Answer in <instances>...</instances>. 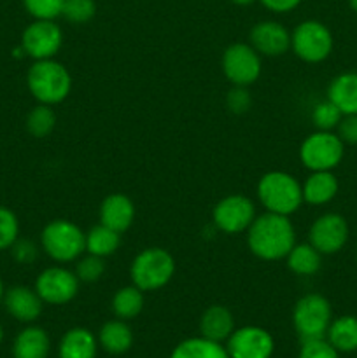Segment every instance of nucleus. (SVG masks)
<instances>
[{
  "label": "nucleus",
  "mask_w": 357,
  "mask_h": 358,
  "mask_svg": "<svg viewBox=\"0 0 357 358\" xmlns=\"http://www.w3.org/2000/svg\"><path fill=\"white\" fill-rule=\"evenodd\" d=\"M102 348L112 355H121L126 353L133 345V332L125 320H111L104 324L98 334Z\"/></svg>",
  "instance_id": "b1692460"
},
{
  "label": "nucleus",
  "mask_w": 357,
  "mask_h": 358,
  "mask_svg": "<svg viewBox=\"0 0 357 358\" xmlns=\"http://www.w3.org/2000/svg\"><path fill=\"white\" fill-rule=\"evenodd\" d=\"M258 198L266 212L290 215L303 203V187L286 171H270L258 184Z\"/></svg>",
  "instance_id": "7ed1b4c3"
},
{
  "label": "nucleus",
  "mask_w": 357,
  "mask_h": 358,
  "mask_svg": "<svg viewBox=\"0 0 357 358\" xmlns=\"http://www.w3.org/2000/svg\"><path fill=\"white\" fill-rule=\"evenodd\" d=\"M234 331V318L224 306H210L200 320V332L210 341L223 343Z\"/></svg>",
  "instance_id": "412c9836"
},
{
  "label": "nucleus",
  "mask_w": 357,
  "mask_h": 358,
  "mask_svg": "<svg viewBox=\"0 0 357 358\" xmlns=\"http://www.w3.org/2000/svg\"><path fill=\"white\" fill-rule=\"evenodd\" d=\"M345 143L332 131H315L303 140L300 159L310 171H331L342 163Z\"/></svg>",
  "instance_id": "0eeeda50"
},
{
  "label": "nucleus",
  "mask_w": 357,
  "mask_h": 358,
  "mask_svg": "<svg viewBox=\"0 0 357 358\" xmlns=\"http://www.w3.org/2000/svg\"><path fill=\"white\" fill-rule=\"evenodd\" d=\"M135 219V206L132 199L125 194H111L104 199L100 206V224L125 233Z\"/></svg>",
  "instance_id": "f3484780"
},
{
  "label": "nucleus",
  "mask_w": 357,
  "mask_h": 358,
  "mask_svg": "<svg viewBox=\"0 0 357 358\" xmlns=\"http://www.w3.org/2000/svg\"><path fill=\"white\" fill-rule=\"evenodd\" d=\"M119 243H121V233L104 226V224L91 227L90 233L86 234V250L98 257L112 255L119 248Z\"/></svg>",
  "instance_id": "bb28decb"
},
{
  "label": "nucleus",
  "mask_w": 357,
  "mask_h": 358,
  "mask_svg": "<svg viewBox=\"0 0 357 358\" xmlns=\"http://www.w3.org/2000/svg\"><path fill=\"white\" fill-rule=\"evenodd\" d=\"M2 301L7 313L23 324L37 320L42 313V299L35 292V289H28L23 285L10 287L9 290L4 292Z\"/></svg>",
  "instance_id": "dca6fc26"
},
{
  "label": "nucleus",
  "mask_w": 357,
  "mask_h": 358,
  "mask_svg": "<svg viewBox=\"0 0 357 358\" xmlns=\"http://www.w3.org/2000/svg\"><path fill=\"white\" fill-rule=\"evenodd\" d=\"M144 308L142 290L135 285L122 287L112 297V311L119 320H132L139 317Z\"/></svg>",
  "instance_id": "cd10ccee"
},
{
  "label": "nucleus",
  "mask_w": 357,
  "mask_h": 358,
  "mask_svg": "<svg viewBox=\"0 0 357 358\" xmlns=\"http://www.w3.org/2000/svg\"><path fill=\"white\" fill-rule=\"evenodd\" d=\"M41 243L46 254L58 262H70L86 250V234L70 220H52L42 229Z\"/></svg>",
  "instance_id": "39448f33"
},
{
  "label": "nucleus",
  "mask_w": 357,
  "mask_h": 358,
  "mask_svg": "<svg viewBox=\"0 0 357 358\" xmlns=\"http://www.w3.org/2000/svg\"><path fill=\"white\" fill-rule=\"evenodd\" d=\"M223 72L234 86H251L261 76V56L244 42L231 44L223 55Z\"/></svg>",
  "instance_id": "1a4fd4ad"
},
{
  "label": "nucleus",
  "mask_w": 357,
  "mask_h": 358,
  "mask_svg": "<svg viewBox=\"0 0 357 358\" xmlns=\"http://www.w3.org/2000/svg\"><path fill=\"white\" fill-rule=\"evenodd\" d=\"M338 136L343 143L357 145V114L343 115L338 124Z\"/></svg>",
  "instance_id": "4c0bfd02"
},
{
  "label": "nucleus",
  "mask_w": 357,
  "mask_h": 358,
  "mask_svg": "<svg viewBox=\"0 0 357 358\" xmlns=\"http://www.w3.org/2000/svg\"><path fill=\"white\" fill-rule=\"evenodd\" d=\"M217 229L226 234L247 231L255 219V206L247 196L231 194L220 199L212 212Z\"/></svg>",
  "instance_id": "9b49d317"
},
{
  "label": "nucleus",
  "mask_w": 357,
  "mask_h": 358,
  "mask_svg": "<svg viewBox=\"0 0 357 358\" xmlns=\"http://www.w3.org/2000/svg\"><path fill=\"white\" fill-rule=\"evenodd\" d=\"M2 341H4V329L2 325H0V345H2Z\"/></svg>",
  "instance_id": "37998d69"
},
{
  "label": "nucleus",
  "mask_w": 357,
  "mask_h": 358,
  "mask_svg": "<svg viewBox=\"0 0 357 358\" xmlns=\"http://www.w3.org/2000/svg\"><path fill=\"white\" fill-rule=\"evenodd\" d=\"M349 3H350V7H352L354 13L357 14V0H349Z\"/></svg>",
  "instance_id": "a19ab883"
},
{
  "label": "nucleus",
  "mask_w": 357,
  "mask_h": 358,
  "mask_svg": "<svg viewBox=\"0 0 357 358\" xmlns=\"http://www.w3.org/2000/svg\"><path fill=\"white\" fill-rule=\"evenodd\" d=\"M321 252L315 250L310 243L294 245L293 250L287 254V266L293 273L301 276H310L321 269Z\"/></svg>",
  "instance_id": "a878e982"
},
{
  "label": "nucleus",
  "mask_w": 357,
  "mask_h": 358,
  "mask_svg": "<svg viewBox=\"0 0 357 358\" xmlns=\"http://www.w3.org/2000/svg\"><path fill=\"white\" fill-rule=\"evenodd\" d=\"M97 13L94 0H65L62 16L70 23H88Z\"/></svg>",
  "instance_id": "7c9ffc66"
},
{
  "label": "nucleus",
  "mask_w": 357,
  "mask_h": 358,
  "mask_svg": "<svg viewBox=\"0 0 357 358\" xmlns=\"http://www.w3.org/2000/svg\"><path fill=\"white\" fill-rule=\"evenodd\" d=\"M310 245L322 255L342 250L349 241V224L340 213H324L310 227Z\"/></svg>",
  "instance_id": "f8f14e48"
},
{
  "label": "nucleus",
  "mask_w": 357,
  "mask_h": 358,
  "mask_svg": "<svg viewBox=\"0 0 357 358\" xmlns=\"http://www.w3.org/2000/svg\"><path fill=\"white\" fill-rule=\"evenodd\" d=\"M247 243L252 254L262 261H279L287 257L296 245V234L286 215L266 212L255 217L248 227Z\"/></svg>",
  "instance_id": "f257e3e1"
},
{
  "label": "nucleus",
  "mask_w": 357,
  "mask_h": 358,
  "mask_svg": "<svg viewBox=\"0 0 357 358\" xmlns=\"http://www.w3.org/2000/svg\"><path fill=\"white\" fill-rule=\"evenodd\" d=\"M14 261L20 264H30L37 257V247L28 240H16V243L10 247Z\"/></svg>",
  "instance_id": "e433bc0d"
},
{
  "label": "nucleus",
  "mask_w": 357,
  "mask_h": 358,
  "mask_svg": "<svg viewBox=\"0 0 357 358\" xmlns=\"http://www.w3.org/2000/svg\"><path fill=\"white\" fill-rule=\"evenodd\" d=\"M65 0H23L24 9L35 20H52L62 16Z\"/></svg>",
  "instance_id": "2f4dec72"
},
{
  "label": "nucleus",
  "mask_w": 357,
  "mask_h": 358,
  "mask_svg": "<svg viewBox=\"0 0 357 358\" xmlns=\"http://www.w3.org/2000/svg\"><path fill=\"white\" fill-rule=\"evenodd\" d=\"M63 42L62 28L52 20H35L28 24L21 37L24 55L37 59H51L59 51Z\"/></svg>",
  "instance_id": "9d476101"
},
{
  "label": "nucleus",
  "mask_w": 357,
  "mask_h": 358,
  "mask_svg": "<svg viewBox=\"0 0 357 358\" xmlns=\"http://www.w3.org/2000/svg\"><path fill=\"white\" fill-rule=\"evenodd\" d=\"M59 358H94L97 339L88 329L76 327L65 332L58 346Z\"/></svg>",
  "instance_id": "4be33fe9"
},
{
  "label": "nucleus",
  "mask_w": 357,
  "mask_h": 358,
  "mask_svg": "<svg viewBox=\"0 0 357 358\" xmlns=\"http://www.w3.org/2000/svg\"><path fill=\"white\" fill-rule=\"evenodd\" d=\"M79 278L65 268H48L35 280V292L48 304H66L77 296Z\"/></svg>",
  "instance_id": "ddd939ff"
},
{
  "label": "nucleus",
  "mask_w": 357,
  "mask_h": 358,
  "mask_svg": "<svg viewBox=\"0 0 357 358\" xmlns=\"http://www.w3.org/2000/svg\"><path fill=\"white\" fill-rule=\"evenodd\" d=\"M231 2H233L234 6H241V7H245V6H251V3H254L255 0H231Z\"/></svg>",
  "instance_id": "ea45409f"
},
{
  "label": "nucleus",
  "mask_w": 357,
  "mask_h": 358,
  "mask_svg": "<svg viewBox=\"0 0 357 358\" xmlns=\"http://www.w3.org/2000/svg\"><path fill=\"white\" fill-rule=\"evenodd\" d=\"M51 341L44 329L27 327L14 338V358H48Z\"/></svg>",
  "instance_id": "6ab92c4d"
},
{
  "label": "nucleus",
  "mask_w": 357,
  "mask_h": 358,
  "mask_svg": "<svg viewBox=\"0 0 357 358\" xmlns=\"http://www.w3.org/2000/svg\"><path fill=\"white\" fill-rule=\"evenodd\" d=\"M105 273V262L104 257H98V255H88V257L80 259L76 266V276L79 278V282L93 283L104 276Z\"/></svg>",
  "instance_id": "72a5a7b5"
},
{
  "label": "nucleus",
  "mask_w": 357,
  "mask_h": 358,
  "mask_svg": "<svg viewBox=\"0 0 357 358\" xmlns=\"http://www.w3.org/2000/svg\"><path fill=\"white\" fill-rule=\"evenodd\" d=\"M298 358H340V355L332 348L331 343L322 338L301 343L300 357Z\"/></svg>",
  "instance_id": "f704fd0d"
},
{
  "label": "nucleus",
  "mask_w": 357,
  "mask_h": 358,
  "mask_svg": "<svg viewBox=\"0 0 357 358\" xmlns=\"http://www.w3.org/2000/svg\"><path fill=\"white\" fill-rule=\"evenodd\" d=\"M342 117L343 114L340 112V108L329 100L315 105L314 112H312V122L318 131H331V129L338 128Z\"/></svg>",
  "instance_id": "c756f323"
},
{
  "label": "nucleus",
  "mask_w": 357,
  "mask_h": 358,
  "mask_svg": "<svg viewBox=\"0 0 357 358\" xmlns=\"http://www.w3.org/2000/svg\"><path fill=\"white\" fill-rule=\"evenodd\" d=\"M20 234V222L14 212L6 206H0V250L13 247Z\"/></svg>",
  "instance_id": "473e14b6"
},
{
  "label": "nucleus",
  "mask_w": 357,
  "mask_h": 358,
  "mask_svg": "<svg viewBox=\"0 0 357 358\" xmlns=\"http://www.w3.org/2000/svg\"><path fill=\"white\" fill-rule=\"evenodd\" d=\"M230 358H270L275 350V341L268 331L255 325L233 331L227 338Z\"/></svg>",
  "instance_id": "4468645a"
},
{
  "label": "nucleus",
  "mask_w": 357,
  "mask_h": 358,
  "mask_svg": "<svg viewBox=\"0 0 357 358\" xmlns=\"http://www.w3.org/2000/svg\"><path fill=\"white\" fill-rule=\"evenodd\" d=\"M175 273L174 257L163 248H146L132 262L130 276L136 289L158 290L167 285Z\"/></svg>",
  "instance_id": "20e7f679"
},
{
  "label": "nucleus",
  "mask_w": 357,
  "mask_h": 358,
  "mask_svg": "<svg viewBox=\"0 0 357 358\" xmlns=\"http://www.w3.org/2000/svg\"><path fill=\"white\" fill-rule=\"evenodd\" d=\"M2 299H4V283L2 280H0V303H2Z\"/></svg>",
  "instance_id": "79ce46f5"
},
{
  "label": "nucleus",
  "mask_w": 357,
  "mask_h": 358,
  "mask_svg": "<svg viewBox=\"0 0 357 358\" xmlns=\"http://www.w3.org/2000/svg\"><path fill=\"white\" fill-rule=\"evenodd\" d=\"M259 2H261L266 9L272 10V13L284 14L296 9V7L301 3V0H259Z\"/></svg>",
  "instance_id": "58836bf2"
},
{
  "label": "nucleus",
  "mask_w": 357,
  "mask_h": 358,
  "mask_svg": "<svg viewBox=\"0 0 357 358\" xmlns=\"http://www.w3.org/2000/svg\"><path fill=\"white\" fill-rule=\"evenodd\" d=\"M331 304L321 294H307L296 303L293 311L294 329L301 338V343L312 339L326 338L331 325Z\"/></svg>",
  "instance_id": "423d86ee"
},
{
  "label": "nucleus",
  "mask_w": 357,
  "mask_h": 358,
  "mask_svg": "<svg viewBox=\"0 0 357 358\" xmlns=\"http://www.w3.org/2000/svg\"><path fill=\"white\" fill-rule=\"evenodd\" d=\"M170 358H230V355L227 350L220 346V343L210 341L202 336L178 343Z\"/></svg>",
  "instance_id": "393cba45"
},
{
  "label": "nucleus",
  "mask_w": 357,
  "mask_h": 358,
  "mask_svg": "<svg viewBox=\"0 0 357 358\" xmlns=\"http://www.w3.org/2000/svg\"><path fill=\"white\" fill-rule=\"evenodd\" d=\"M328 100L340 108L343 115L357 114V72H343L331 80Z\"/></svg>",
  "instance_id": "a211bd4d"
},
{
  "label": "nucleus",
  "mask_w": 357,
  "mask_h": 358,
  "mask_svg": "<svg viewBox=\"0 0 357 358\" xmlns=\"http://www.w3.org/2000/svg\"><path fill=\"white\" fill-rule=\"evenodd\" d=\"M301 187H303V201L318 206L331 201L338 194L340 185L332 171H312Z\"/></svg>",
  "instance_id": "aec40b11"
},
{
  "label": "nucleus",
  "mask_w": 357,
  "mask_h": 358,
  "mask_svg": "<svg viewBox=\"0 0 357 358\" xmlns=\"http://www.w3.org/2000/svg\"><path fill=\"white\" fill-rule=\"evenodd\" d=\"M227 107L234 114H244V112L248 110V107H251V96L245 91V87L234 86V90H231L227 93Z\"/></svg>",
  "instance_id": "c9c22d12"
},
{
  "label": "nucleus",
  "mask_w": 357,
  "mask_h": 358,
  "mask_svg": "<svg viewBox=\"0 0 357 358\" xmlns=\"http://www.w3.org/2000/svg\"><path fill=\"white\" fill-rule=\"evenodd\" d=\"M290 48L300 59L307 63H321L331 55L332 34L324 23L307 20L294 28Z\"/></svg>",
  "instance_id": "6e6552de"
},
{
  "label": "nucleus",
  "mask_w": 357,
  "mask_h": 358,
  "mask_svg": "<svg viewBox=\"0 0 357 358\" xmlns=\"http://www.w3.org/2000/svg\"><path fill=\"white\" fill-rule=\"evenodd\" d=\"M56 124V114L52 112V108L49 105H37L35 108H31L30 114L27 117V129L37 138H44L49 133L55 129Z\"/></svg>",
  "instance_id": "c85d7f7f"
},
{
  "label": "nucleus",
  "mask_w": 357,
  "mask_h": 358,
  "mask_svg": "<svg viewBox=\"0 0 357 358\" xmlns=\"http://www.w3.org/2000/svg\"><path fill=\"white\" fill-rule=\"evenodd\" d=\"M31 96L44 105H56L65 100L72 87L70 73L55 59H37L27 73Z\"/></svg>",
  "instance_id": "f03ea898"
},
{
  "label": "nucleus",
  "mask_w": 357,
  "mask_h": 358,
  "mask_svg": "<svg viewBox=\"0 0 357 358\" xmlns=\"http://www.w3.org/2000/svg\"><path fill=\"white\" fill-rule=\"evenodd\" d=\"M251 45L262 56H280L290 48V34L276 21H261L251 30Z\"/></svg>",
  "instance_id": "2eb2a0df"
},
{
  "label": "nucleus",
  "mask_w": 357,
  "mask_h": 358,
  "mask_svg": "<svg viewBox=\"0 0 357 358\" xmlns=\"http://www.w3.org/2000/svg\"><path fill=\"white\" fill-rule=\"evenodd\" d=\"M326 338L336 352L352 353L357 350V317L345 315L331 322Z\"/></svg>",
  "instance_id": "5701e85b"
}]
</instances>
